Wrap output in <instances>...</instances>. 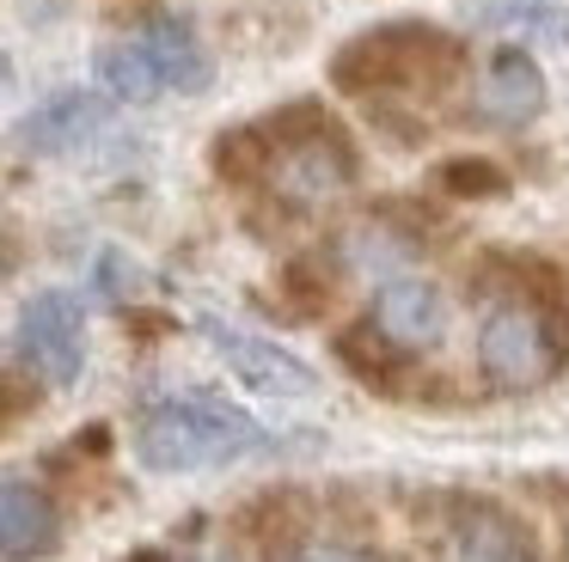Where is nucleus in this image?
Returning <instances> with one entry per match:
<instances>
[{"label": "nucleus", "instance_id": "obj_1", "mask_svg": "<svg viewBox=\"0 0 569 562\" xmlns=\"http://www.w3.org/2000/svg\"><path fill=\"white\" fill-rule=\"evenodd\" d=\"M263 446H270V434L221 398H166L136 428V459L148 471H214V464L251 459Z\"/></svg>", "mask_w": 569, "mask_h": 562}, {"label": "nucleus", "instance_id": "obj_2", "mask_svg": "<svg viewBox=\"0 0 569 562\" xmlns=\"http://www.w3.org/2000/svg\"><path fill=\"white\" fill-rule=\"evenodd\" d=\"M459 73V43L435 24H386L337 56L343 92H441Z\"/></svg>", "mask_w": 569, "mask_h": 562}, {"label": "nucleus", "instance_id": "obj_3", "mask_svg": "<svg viewBox=\"0 0 569 562\" xmlns=\"http://www.w3.org/2000/svg\"><path fill=\"white\" fill-rule=\"evenodd\" d=\"M478 373L496 391H532L557 373V330L532 300H502L478 324Z\"/></svg>", "mask_w": 569, "mask_h": 562}, {"label": "nucleus", "instance_id": "obj_4", "mask_svg": "<svg viewBox=\"0 0 569 562\" xmlns=\"http://www.w3.org/2000/svg\"><path fill=\"white\" fill-rule=\"evenodd\" d=\"M19 361L43 379V385H74L80 367H87V318L80 300L62 288L26 300L19 312Z\"/></svg>", "mask_w": 569, "mask_h": 562}, {"label": "nucleus", "instance_id": "obj_5", "mask_svg": "<svg viewBox=\"0 0 569 562\" xmlns=\"http://www.w3.org/2000/svg\"><path fill=\"white\" fill-rule=\"evenodd\" d=\"M270 183L288 208H325L356 183V153L337 129H307L270 153Z\"/></svg>", "mask_w": 569, "mask_h": 562}, {"label": "nucleus", "instance_id": "obj_6", "mask_svg": "<svg viewBox=\"0 0 569 562\" xmlns=\"http://www.w3.org/2000/svg\"><path fill=\"white\" fill-rule=\"evenodd\" d=\"M202 337H209V349L227 361V373L239 379V385L263 391V398H312L319 391V379H312V367L300 361V354H288L282 342L270 337H251V330L239 324H221V318H197Z\"/></svg>", "mask_w": 569, "mask_h": 562}, {"label": "nucleus", "instance_id": "obj_7", "mask_svg": "<svg viewBox=\"0 0 569 562\" xmlns=\"http://www.w3.org/2000/svg\"><path fill=\"white\" fill-rule=\"evenodd\" d=\"M368 330L386 342V349H398V354L435 349V342H441V330H447L441 288H429V281H417V275H392L380 293H373Z\"/></svg>", "mask_w": 569, "mask_h": 562}, {"label": "nucleus", "instance_id": "obj_8", "mask_svg": "<svg viewBox=\"0 0 569 562\" xmlns=\"http://www.w3.org/2000/svg\"><path fill=\"white\" fill-rule=\"evenodd\" d=\"M129 37L141 43L160 92H202V86L214 80V61H209V49H202L197 24L178 19V12H148Z\"/></svg>", "mask_w": 569, "mask_h": 562}, {"label": "nucleus", "instance_id": "obj_9", "mask_svg": "<svg viewBox=\"0 0 569 562\" xmlns=\"http://www.w3.org/2000/svg\"><path fill=\"white\" fill-rule=\"evenodd\" d=\"M447 562H539L532 556V532L502 508H459L441 538Z\"/></svg>", "mask_w": 569, "mask_h": 562}, {"label": "nucleus", "instance_id": "obj_10", "mask_svg": "<svg viewBox=\"0 0 569 562\" xmlns=\"http://www.w3.org/2000/svg\"><path fill=\"white\" fill-rule=\"evenodd\" d=\"M62 544V520H56L50 495L26 476H7L0 483V550L7 562H43Z\"/></svg>", "mask_w": 569, "mask_h": 562}, {"label": "nucleus", "instance_id": "obj_11", "mask_svg": "<svg viewBox=\"0 0 569 562\" xmlns=\"http://www.w3.org/2000/svg\"><path fill=\"white\" fill-rule=\"evenodd\" d=\"M104 129V98L99 92H56L50 104H38L26 122H19V141L31 147V153H68V147L92 141V134Z\"/></svg>", "mask_w": 569, "mask_h": 562}, {"label": "nucleus", "instance_id": "obj_12", "mask_svg": "<svg viewBox=\"0 0 569 562\" xmlns=\"http://www.w3.org/2000/svg\"><path fill=\"white\" fill-rule=\"evenodd\" d=\"M483 110L496 122H532L545 110V73L527 49H496V61L483 68Z\"/></svg>", "mask_w": 569, "mask_h": 562}, {"label": "nucleus", "instance_id": "obj_13", "mask_svg": "<svg viewBox=\"0 0 569 562\" xmlns=\"http://www.w3.org/2000/svg\"><path fill=\"white\" fill-rule=\"evenodd\" d=\"M99 80L111 98H123V104H148V98H160V80H153L148 56H141L136 37H117V43L99 49Z\"/></svg>", "mask_w": 569, "mask_h": 562}, {"label": "nucleus", "instance_id": "obj_14", "mask_svg": "<svg viewBox=\"0 0 569 562\" xmlns=\"http://www.w3.org/2000/svg\"><path fill=\"white\" fill-rule=\"evenodd\" d=\"M478 24L490 31H539V37H569V19L551 7V0H496V7L478 12Z\"/></svg>", "mask_w": 569, "mask_h": 562}, {"label": "nucleus", "instance_id": "obj_15", "mask_svg": "<svg viewBox=\"0 0 569 562\" xmlns=\"http://www.w3.org/2000/svg\"><path fill=\"white\" fill-rule=\"evenodd\" d=\"M410 257V244L398 239L392 227H361L356 239H349V263L356 269H373V275H386V269H398Z\"/></svg>", "mask_w": 569, "mask_h": 562}, {"label": "nucleus", "instance_id": "obj_16", "mask_svg": "<svg viewBox=\"0 0 569 562\" xmlns=\"http://www.w3.org/2000/svg\"><path fill=\"white\" fill-rule=\"evenodd\" d=\"M282 562H373V556L356 544H337V538H307V544H295Z\"/></svg>", "mask_w": 569, "mask_h": 562}, {"label": "nucleus", "instance_id": "obj_17", "mask_svg": "<svg viewBox=\"0 0 569 562\" xmlns=\"http://www.w3.org/2000/svg\"><path fill=\"white\" fill-rule=\"evenodd\" d=\"M447 178H453L459 190H502V178H496V171H483V165H453Z\"/></svg>", "mask_w": 569, "mask_h": 562}, {"label": "nucleus", "instance_id": "obj_18", "mask_svg": "<svg viewBox=\"0 0 569 562\" xmlns=\"http://www.w3.org/2000/svg\"><path fill=\"white\" fill-rule=\"evenodd\" d=\"M136 562H166V556H153V550H141V556Z\"/></svg>", "mask_w": 569, "mask_h": 562}]
</instances>
